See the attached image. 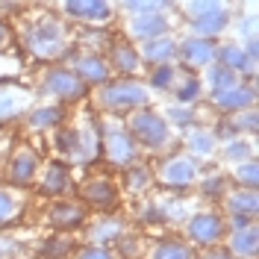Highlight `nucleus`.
Listing matches in <instances>:
<instances>
[{
    "label": "nucleus",
    "instance_id": "18",
    "mask_svg": "<svg viewBox=\"0 0 259 259\" xmlns=\"http://www.w3.org/2000/svg\"><path fill=\"white\" fill-rule=\"evenodd\" d=\"M30 194L21 192V189H9V186H0V227L15 224L18 218L24 215Z\"/></svg>",
    "mask_w": 259,
    "mask_h": 259
},
{
    "label": "nucleus",
    "instance_id": "27",
    "mask_svg": "<svg viewBox=\"0 0 259 259\" xmlns=\"http://www.w3.org/2000/svg\"><path fill=\"white\" fill-rule=\"evenodd\" d=\"M224 203H227V209H230V215L239 212V215H250V218H256V212H259L256 189H236V192H230L224 197Z\"/></svg>",
    "mask_w": 259,
    "mask_h": 259
},
{
    "label": "nucleus",
    "instance_id": "7",
    "mask_svg": "<svg viewBox=\"0 0 259 259\" xmlns=\"http://www.w3.org/2000/svg\"><path fill=\"white\" fill-rule=\"evenodd\" d=\"M227 224L218 212H194L186 224V236L192 239L194 244H203V247H212L224 239Z\"/></svg>",
    "mask_w": 259,
    "mask_h": 259
},
{
    "label": "nucleus",
    "instance_id": "19",
    "mask_svg": "<svg viewBox=\"0 0 259 259\" xmlns=\"http://www.w3.org/2000/svg\"><path fill=\"white\" fill-rule=\"evenodd\" d=\"M189 27H192V35H200V38H218V35L230 27V9L189 18Z\"/></svg>",
    "mask_w": 259,
    "mask_h": 259
},
{
    "label": "nucleus",
    "instance_id": "29",
    "mask_svg": "<svg viewBox=\"0 0 259 259\" xmlns=\"http://www.w3.org/2000/svg\"><path fill=\"white\" fill-rule=\"evenodd\" d=\"M203 80H206V85H209V92L215 95V92H224V89H230V85H236V82H239V74L230 71V68H224V65L212 62V65H206Z\"/></svg>",
    "mask_w": 259,
    "mask_h": 259
},
{
    "label": "nucleus",
    "instance_id": "25",
    "mask_svg": "<svg viewBox=\"0 0 259 259\" xmlns=\"http://www.w3.org/2000/svg\"><path fill=\"white\" fill-rule=\"evenodd\" d=\"M145 259H192V244L180 239H159L150 244Z\"/></svg>",
    "mask_w": 259,
    "mask_h": 259
},
{
    "label": "nucleus",
    "instance_id": "2",
    "mask_svg": "<svg viewBox=\"0 0 259 259\" xmlns=\"http://www.w3.org/2000/svg\"><path fill=\"white\" fill-rule=\"evenodd\" d=\"M127 130H130V136L136 139V145L147 147V150H165L174 142V127L165 121V115L153 112V109H145V106L133 109Z\"/></svg>",
    "mask_w": 259,
    "mask_h": 259
},
{
    "label": "nucleus",
    "instance_id": "39",
    "mask_svg": "<svg viewBox=\"0 0 259 259\" xmlns=\"http://www.w3.org/2000/svg\"><path fill=\"white\" fill-rule=\"evenodd\" d=\"M147 183H150V171H147L145 165H133V168H127V192H133V194L145 192Z\"/></svg>",
    "mask_w": 259,
    "mask_h": 259
},
{
    "label": "nucleus",
    "instance_id": "28",
    "mask_svg": "<svg viewBox=\"0 0 259 259\" xmlns=\"http://www.w3.org/2000/svg\"><path fill=\"white\" fill-rule=\"evenodd\" d=\"M215 145H218V136L212 130H192L189 139H186V147L194 159H203V156H212L215 153Z\"/></svg>",
    "mask_w": 259,
    "mask_h": 259
},
{
    "label": "nucleus",
    "instance_id": "22",
    "mask_svg": "<svg viewBox=\"0 0 259 259\" xmlns=\"http://www.w3.org/2000/svg\"><path fill=\"white\" fill-rule=\"evenodd\" d=\"M100 153V130L89 121L85 127H77V147H74V159L77 162H92Z\"/></svg>",
    "mask_w": 259,
    "mask_h": 259
},
{
    "label": "nucleus",
    "instance_id": "23",
    "mask_svg": "<svg viewBox=\"0 0 259 259\" xmlns=\"http://www.w3.org/2000/svg\"><path fill=\"white\" fill-rule=\"evenodd\" d=\"M124 230H127V224L121 218L100 215V221L89 227V239H92V244H109V242H118L124 236Z\"/></svg>",
    "mask_w": 259,
    "mask_h": 259
},
{
    "label": "nucleus",
    "instance_id": "45",
    "mask_svg": "<svg viewBox=\"0 0 259 259\" xmlns=\"http://www.w3.org/2000/svg\"><path fill=\"white\" fill-rule=\"evenodd\" d=\"M12 45H15V38H12V27L0 18V53H12Z\"/></svg>",
    "mask_w": 259,
    "mask_h": 259
},
{
    "label": "nucleus",
    "instance_id": "32",
    "mask_svg": "<svg viewBox=\"0 0 259 259\" xmlns=\"http://www.w3.org/2000/svg\"><path fill=\"white\" fill-rule=\"evenodd\" d=\"M200 92H203V85H200V80L197 77H180L177 82H174V97H177V103H186V106H192L194 100L200 97Z\"/></svg>",
    "mask_w": 259,
    "mask_h": 259
},
{
    "label": "nucleus",
    "instance_id": "1",
    "mask_svg": "<svg viewBox=\"0 0 259 259\" xmlns=\"http://www.w3.org/2000/svg\"><path fill=\"white\" fill-rule=\"evenodd\" d=\"M24 45L38 59H62V56H68V48H71V30L50 15L35 18L24 30Z\"/></svg>",
    "mask_w": 259,
    "mask_h": 259
},
{
    "label": "nucleus",
    "instance_id": "20",
    "mask_svg": "<svg viewBox=\"0 0 259 259\" xmlns=\"http://www.w3.org/2000/svg\"><path fill=\"white\" fill-rule=\"evenodd\" d=\"M230 253L236 259H256L259 253V230L256 224L230 233Z\"/></svg>",
    "mask_w": 259,
    "mask_h": 259
},
{
    "label": "nucleus",
    "instance_id": "21",
    "mask_svg": "<svg viewBox=\"0 0 259 259\" xmlns=\"http://www.w3.org/2000/svg\"><path fill=\"white\" fill-rule=\"evenodd\" d=\"M80 194L89 203L100 206V209H109L115 200H118V192H115V186L106 177H95V180H89V183H82Z\"/></svg>",
    "mask_w": 259,
    "mask_h": 259
},
{
    "label": "nucleus",
    "instance_id": "31",
    "mask_svg": "<svg viewBox=\"0 0 259 259\" xmlns=\"http://www.w3.org/2000/svg\"><path fill=\"white\" fill-rule=\"evenodd\" d=\"M62 121V109L59 106H38V109H32L30 118H27V124L32 130H50L56 127Z\"/></svg>",
    "mask_w": 259,
    "mask_h": 259
},
{
    "label": "nucleus",
    "instance_id": "17",
    "mask_svg": "<svg viewBox=\"0 0 259 259\" xmlns=\"http://www.w3.org/2000/svg\"><path fill=\"white\" fill-rule=\"evenodd\" d=\"M35 174H38V156H35V150L21 147L12 156V162H9V180L15 186H27V183L35 180Z\"/></svg>",
    "mask_w": 259,
    "mask_h": 259
},
{
    "label": "nucleus",
    "instance_id": "38",
    "mask_svg": "<svg viewBox=\"0 0 259 259\" xmlns=\"http://www.w3.org/2000/svg\"><path fill=\"white\" fill-rule=\"evenodd\" d=\"M256 121H259L256 109H253V106H247V109H242V112H236V118L230 121V127L236 130L239 136H242V133H256V127H259Z\"/></svg>",
    "mask_w": 259,
    "mask_h": 259
},
{
    "label": "nucleus",
    "instance_id": "40",
    "mask_svg": "<svg viewBox=\"0 0 259 259\" xmlns=\"http://www.w3.org/2000/svg\"><path fill=\"white\" fill-rule=\"evenodd\" d=\"M200 192L206 194V197H221V194L227 192L224 177H221V174H209V177H203L200 180Z\"/></svg>",
    "mask_w": 259,
    "mask_h": 259
},
{
    "label": "nucleus",
    "instance_id": "11",
    "mask_svg": "<svg viewBox=\"0 0 259 259\" xmlns=\"http://www.w3.org/2000/svg\"><path fill=\"white\" fill-rule=\"evenodd\" d=\"M71 71H74L85 85H103V82H109V77H112L109 62H106L100 53H82V56H77V59L71 62Z\"/></svg>",
    "mask_w": 259,
    "mask_h": 259
},
{
    "label": "nucleus",
    "instance_id": "12",
    "mask_svg": "<svg viewBox=\"0 0 259 259\" xmlns=\"http://www.w3.org/2000/svg\"><path fill=\"white\" fill-rule=\"evenodd\" d=\"M65 12L85 24H103L112 18V3L109 0H62Z\"/></svg>",
    "mask_w": 259,
    "mask_h": 259
},
{
    "label": "nucleus",
    "instance_id": "13",
    "mask_svg": "<svg viewBox=\"0 0 259 259\" xmlns=\"http://www.w3.org/2000/svg\"><path fill=\"white\" fill-rule=\"evenodd\" d=\"M212 103L221 112H242V109L256 103V89L253 85H244V82H236V85H230L224 92H215L212 95Z\"/></svg>",
    "mask_w": 259,
    "mask_h": 259
},
{
    "label": "nucleus",
    "instance_id": "8",
    "mask_svg": "<svg viewBox=\"0 0 259 259\" xmlns=\"http://www.w3.org/2000/svg\"><path fill=\"white\" fill-rule=\"evenodd\" d=\"M127 32L130 38H156V35H168L171 32V18L168 12H142V15H130L127 21Z\"/></svg>",
    "mask_w": 259,
    "mask_h": 259
},
{
    "label": "nucleus",
    "instance_id": "43",
    "mask_svg": "<svg viewBox=\"0 0 259 259\" xmlns=\"http://www.w3.org/2000/svg\"><path fill=\"white\" fill-rule=\"evenodd\" d=\"M53 142H56V150H62V153H74V147H77V127L56 133Z\"/></svg>",
    "mask_w": 259,
    "mask_h": 259
},
{
    "label": "nucleus",
    "instance_id": "34",
    "mask_svg": "<svg viewBox=\"0 0 259 259\" xmlns=\"http://www.w3.org/2000/svg\"><path fill=\"white\" fill-rule=\"evenodd\" d=\"M224 159L230 162H244V159H253V142H247V139H230V142H224Z\"/></svg>",
    "mask_w": 259,
    "mask_h": 259
},
{
    "label": "nucleus",
    "instance_id": "24",
    "mask_svg": "<svg viewBox=\"0 0 259 259\" xmlns=\"http://www.w3.org/2000/svg\"><path fill=\"white\" fill-rule=\"evenodd\" d=\"M38 186H41V192H48V194H68L71 192V171L65 165H59V162H53V165H48L41 171Z\"/></svg>",
    "mask_w": 259,
    "mask_h": 259
},
{
    "label": "nucleus",
    "instance_id": "16",
    "mask_svg": "<svg viewBox=\"0 0 259 259\" xmlns=\"http://www.w3.org/2000/svg\"><path fill=\"white\" fill-rule=\"evenodd\" d=\"M139 68H142V56H139V50L133 48V45H127V41L112 45V50H109V71H112V74L136 77Z\"/></svg>",
    "mask_w": 259,
    "mask_h": 259
},
{
    "label": "nucleus",
    "instance_id": "36",
    "mask_svg": "<svg viewBox=\"0 0 259 259\" xmlns=\"http://www.w3.org/2000/svg\"><path fill=\"white\" fill-rule=\"evenodd\" d=\"M230 9L227 0H186V15L197 18V15H209V12H221Z\"/></svg>",
    "mask_w": 259,
    "mask_h": 259
},
{
    "label": "nucleus",
    "instance_id": "5",
    "mask_svg": "<svg viewBox=\"0 0 259 259\" xmlns=\"http://www.w3.org/2000/svg\"><path fill=\"white\" fill-rule=\"evenodd\" d=\"M162 186L168 189H189L194 186V180L200 177V162L194 159L192 153H177V156H168L156 171Z\"/></svg>",
    "mask_w": 259,
    "mask_h": 259
},
{
    "label": "nucleus",
    "instance_id": "14",
    "mask_svg": "<svg viewBox=\"0 0 259 259\" xmlns=\"http://www.w3.org/2000/svg\"><path fill=\"white\" fill-rule=\"evenodd\" d=\"M215 59L218 65H224L230 71H236V74H247V77H253V71H256V62L244 53L242 45H236V41H227V45H218L215 48Z\"/></svg>",
    "mask_w": 259,
    "mask_h": 259
},
{
    "label": "nucleus",
    "instance_id": "10",
    "mask_svg": "<svg viewBox=\"0 0 259 259\" xmlns=\"http://www.w3.org/2000/svg\"><path fill=\"white\" fill-rule=\"evenodd\" d=\"M30 106H32L30 89L15 85V82H3L0 85V124L3 121H12V118H21Z\"/></svg>",
    "mask_w": 259,
    "mask_h": 259
},
{
    "label": "nucleus",
    "instance_id": "35",
    "mask_svg": "<svg viewBox=\"0 0 259 259\" xmlns=\"http://www.w3.org/2000/svg\"><path fill=\"white\" fill-rule=\"evenodd\" d=\"M165 121L171 124V127H192L194 124V109L192 106H186V103H174V106H168V112H165Z\"/></svg>",
    "mask_w": 259,
    "mask_h": 259
},
{
    "label": "nucleus",
    "instance_id": "41",
    "mask_svg": "<svg viewBox=\"0 0 259 259\" xmlns=\"http://www.w3.org/2000/svg\"><path fill=\"white\" fill-rule=\"evenodd\" d=\"M21 59H18L15 53H0V80L3 77H18L21 74Z\"/></svg>",
    "mask_w": 259,
    "mask_h": 259
},
{
    "label": "nucleus",
    "instance_id": "48",
    "mask_svg": "<svg viewBox=\"0 0 259 259\" xmlns=\"http://www.w3.org/2000/svg\"><path fill=\"white\" fill-rule=\"evenodd\" d=\"M0 259H9V250H6L3 244H0Z\"/></svg>",
    "mask_w": 259,
    "mask_h": 259
},
{
    "label": "nucleus",
    "instance_id": "42",
    "mask_svg": "<svg viewBox=\"0 0 259 259\" xmlns=\"http://www.w3.org/2000/svg\"><path fill=\"white\" fill-rule=\"evenodd\" d=\"M77 259H115V253L106 244H85L77 250Z\"/></svg>",
    "mask_w": 259,
    "mask_h": 259
},
{
    "label": "nucleus",
    "instance_id": "3",
    "mask_svg": "<svg viewBox=\"0 0 259 259\" xmlns=\"http://www.w3.org/2000/svg\"><path fill=\"white\" fill-rule=\"evenodd\" d=\"M145 103H150V89H147V82L136 80V77H121L115 82H103L97 89V106L112 109V112L139 109Z\"/></svg>",
    "mask_w": 259,
    "mask_h": 259
},
{
    "label": "nucleus",
    "instance_id": "6",
    "mask_svg": "<svg viewBox=\"0 0 259 259\" xmlns=\"http://www.w3.org/2000/svg\"><path fill=\"white\" fill-rule=\"evenodd\" d=\"M89 85L71 71V68H48L41 77V95L56 97V100H80L85 97Z\"/></svg>",
    "mask_w": 259,
    "mask_h": 259
},
{
    "label": "nucleus",
    "instance_id": "37",
    "mask_svg": "<svg viewBox=\"0 0 259 259\" xmlns=\"http://www.w3.org/2000/svg\"><path fill=\"white\" fill-rule=\"evenodd\" d=\"M171 6V0H124V9L130 15H142V12H165Z\"/></svg>",
    "mask_w": 259,
    "mask_h": 259
},
{
    "label": "nucleus",
    "instance_id": "30",
    "mask_svg": "<svg viewBox=\"0 0 259 259\" xmlns=\"http://www.w3.org/2000/svg\"><path fill=\"white\" fill-rule=\"evenodd\" d=\"M177 80H180V71L171 62L168 65H156L153 74L147 77V89H150V92H171Z\"/></svg>",
    "mask_w": 259,
    "mask_h": 259
},
{
    "label": "nucleus",
    "instance_id": "44",
    "mask_svg": "<svg viewBox=\"0 0 259 259\" xmlns=\"http://www.w3.org/2000/svg\"><path fill=\"white\" fill-rule=\"evenodd\" d=\"M68 250H71V244L65 242V239H53V242L45 244V259H59V256H65Z\"/></svg>",
    "mask_w": 259,
    "mask_h": 259
},
{
    "label": "nucleus",
    "instance_id": "26",
    "mask_svg": "<svg viewBox=\"0 0 259 259\" xmlns=\"http://www.w3.org/2000/svg\"><path fill=\"white\" fill-rule=\"evenodd\" d=\"M85 218V209L80 203H71V200H59L48 209V221L53 227H77Z\"/></svg>",
    "mask_w": 259,
    "mask_h": 259
},
{
    "label": "nucleus",
    "instance_id": "46",
    "mask_svg": "<svg viewBox=\"0 0 259 259\" xmlns=\"http://www.w3.org/2000/svg\"><path fill=\"white\" fill-rule=\"evenodd\" d=\"M230 224H233V230H242V227H250V224H256V218H250V215H239V212H233V218H230Z\"/></svg>",
    "mask_w": 259,
    "mask_h": 259
},
{
    "label": "nucleus",
    "instance_id": "47",
    "mask_svg": "<svg viewBox=\"0 0 259 259\" xmlns=\"http://www.w3.org/2000/svg\"><path fill=\"white\" fill-rule=\"evenodd\" d=\"M206 259H236V256H233V253H227V250H212Z\"/></svg>",
    "mask_w": 259,
    "mask_h": 259
},
{
    "label": "nucleus",
    "instance_id": "4",
    "mask_svg": "<svg viewBox=\"0 0 259 259\" xmlns=\"http://www.w3.org/2000/svg\"><path fill=\"white\" fill-rule=\"evenodd\" d=\"M100 139H103V150L106 159L112 162L115 168H130L133 162L139 159V145L130 136V130L118 121V118H106L100 127Z\"/></svg>",
    "mask_w": 259,
    "mask_h": 259
},
{
    "label": "nucleus",
    "instance_id": "9",
    "mask_svg": "<svg viewBox=\"0 0 259 259\" xmlns=\"http://www.w3.org/2000/svg\"><path fill=\"white\" fill-rule=\"evenodd\" d=\"M215 38H200V35H189L177 41V56L189 68H206L215 62Z\"/></svg>",
    "mask_w": 259,
    "mask_h": 259
},
{
    "label": "nucleus",
    "instance_id": "15",
    "mask_svg": "<svg viewBox=\"0 0 259 259\" xmlns=\"http://www.w3.org/2000/svg\"><path fill=\"white\" fill-rule=\"evenodd\" d=\"M142 62L150 65H168L177 59V38L171 35H156V38H147L142 41V50H139Z\"/></svg>",
    "mask_w": 259,
    "mask_h": 259
},
{
    "label": "nucleus",
    "instance_id": "33",
    "mask_svg": "<svg viewBox=\"0 0 259 259\" xmlns=\"http://www.w3.org/2000/svg\"><path fill=\"white\" fill-rule=\"evenodd\" d=\"M233 180H236L242 189H256V183H259V165H256V159L236 162V168H233Z\"/></svg>",
    "mask_w": 259,
    "mask_h": 259
}]
</instances>
